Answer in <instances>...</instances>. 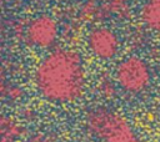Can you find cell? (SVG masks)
Returning a JSON list of instances; mask_svg holds the SVG:
<instances>
[{"label":"cell","instance_id":"6da1fadb","mask_svg":"<svg viewBox=\"0 0 160 142\" xmlns=\"http://www.w3.org/2000/svg\"><path fill=\"white\" fill-rule=\"evenodd\" d=\"M86 75L81 56L69 49L50 52L36 67L35 85L44 98L68 103L81 97Z\"/></svg>","mask_w":160,"mask_h":142},{"label":"cell","instance_id":"8992f818","mask_svg":"<svg viewBox=\"0 0 160 142\" xmlns=\"http://www.w3.org/2000/svg\"><path fill=\"white\" fill-rule=\"evenodd\" d=\"M142 24L154 31H160V0H146L140 10Z\"/></svg>","mask_w":160,"mask_h":142},{"label":"cell","instance_id":"277c9868","mask_svg":"<svg viewBox=\"0 0 160 142\" xmlns=\"http://www.w3.org/2000/svg\"><path fill=\"white\" fill-rule=\"evenodd\" d=\"M28 40L36 47H49L58 37V24L49 15H40L32 19L26 30Z\"/></svg>","mask_w":160,"mask_h":142},{"label":"cell","instance_id":"52a82bcc","mask_svg":"<svg viewBox=\"0 0 160 142\" xmlns=\"http://www.w3.org/2000/svg\"><path fill=\"white\" fill-rule=\"evenodd\" d=\"M1 142H15L21 135V127L11 118L2 116L0 122Z\"/></svg>","mask_w":160,"mask_h":142},{"label":"cell","instance_id":"5b68a950","mask_svg":"<svg viewBox=\"0 0 160 142\" xmlns=\"http://www.w3.org/2000/svg\"><path fill=\"white\" fill-rule=\"evenodd\" d=\"M88 45L90 51L101 60L112 59L118 54L120 47L116 34L106 27L94 29L89 34Z\"/></svg>","mask_w":160,"mask_h":142},{"label":"cell","instance_id":"3957f363","mask_svg":"<svg viewBox=\"0 0 160 142\" xmlns=\"http://www.w3.org/2000/svg\"><path fill=\"white\" fill-rule=\"evenodd\" d=\"M115 76L120 87L130 93L144 91L149 86L151 78L148 64L138 56L124 59L118 65Z\"/></svg>","mask_w":160,"mask_h":142},{"label":"cell","instance_id":"7a4b0ae2","mask_svg":"<svg viewBox=\"0 0 160 142\" xmlns=\"http://www.w3.org/2000/svg\"><path fill=\"white\" fill-rule=\"evenodd\" d=\"M89 132L102 142H140L129 122L118 112L104 107H94L85 115Z\"/></svg>","mask_w":160,"mask_h":142}]
</instances>
